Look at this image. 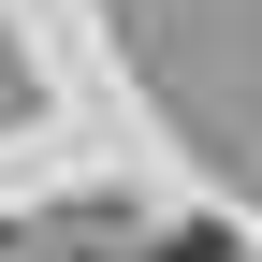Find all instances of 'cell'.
Listing matches in <instances>:
<instances>
[{
    "label": "cell",
    "instance_id": "obj_1",
    "mask_svg": "<svg viewBox=\"0 0 262 262\" xmlns=\"http://www.w3.org/2000/svg\"><path fill=\"white\" fill-rule=\"evenodd\" d=\"M146 262H233V248H219V233H175V248H146Z\"/></svg>",
    "mask_w": 262,
    "mask_h": 262
}]
</instances>
